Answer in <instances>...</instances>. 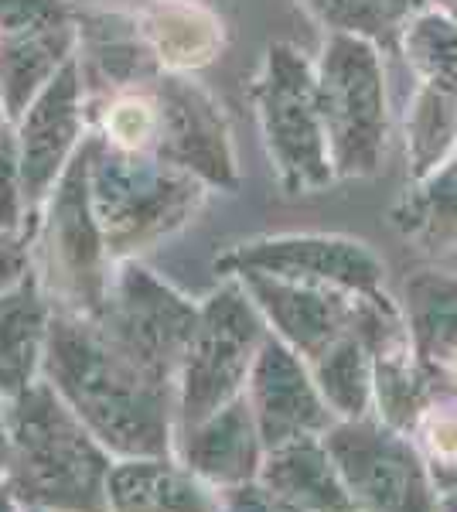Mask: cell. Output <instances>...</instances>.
<instances>
[{
    "label": "cell",
    "instance_id": "cell-27",
    "mask_svg": "<svg viewBox=\"0 0 457 512\" xmlns=\"http://www.w3.org/2000/svg\"><path fill=\"white\" fill-rule=\"evenodd\" d=\"M157 134V103L151 86L120 89L99 106V140L123 154H151Z\"/></svg>",
    "mask_w": 457,
    "mask_h": 512
},
{
    "label": "cell",
    "instance_id": "cell-10",
    "mask_svg": "<svg viewBox=\"0 0 457 512\" xmlns=\"http://www.w3.org/2000/svg\"><path fill=\"white\" fill-rule=\"evenodd\" d=\"M215 267L226 277L239 274H263L290 280L307 287H331L345 294H379L382 291V260L359 239L348 236H270L239 243L236 250L215 260Z\"/></svg>",
    "mask_w": 457,
    "mask_h": 512
},
{
    "label": "cell",
    "instance_id": "cell-17",
    "mask_svg": "<svg viewBox=\"0 0 457 512\" xmlns=\"http://www.w3.org/2000/svg\"><path fill=\"white\" fill-rule=\"evenodd\" d=\"M110 512H219V489L168 454L123 458L106 478Z\"/></svg>",
    "mask_w": 457,
    "mask_h": 512
},
{
    "label": "cell",
    "instance_id": "cell-34",
    "mask_svg": "<svg viewBox=\"0 0 457 512\" xmlns=\"http://www.w3.org/2000/svg\"><path fill=\"white\" fill-rule=\"evenodd\" d=\"M11 461V424H7V400H0V478Z\"/></svg>",
    "mask_w": 457,
    "mask_h": 512
},
{
    "label": "cell",
    "instance_id": "cell-9",
    "mask_svg": "<svg viewBox=\"0 0 457 512\" xmlns=\"http://www.w3.org/2000/svg\"><path fill=\"white\" fill-rule=\"evenodd\" d=\"M89 318L130 359L178 386L181 359L198 325V308L188 297H181L140 263L123 260L110 277L103 308Z\"/></svg>",
    "mask_w": 457,
    "mask_h": 512
},
{
    "label": "cell",
    "instance_id": "cell-7",
    "mask_svg": "<svg viewBox=\"0 0 457 512\" xmlns=\"http://www.w3.org/2000/svg\"><path fill=\"white\" fill-rule=\"evenodd\" d=\"M267 335V321L239 284L222 287L198 308L195 335L185 349L174 386L178 431H191L236 396H243L249 369Z\"/></svg>",
    "mask_w": 457,
    "mask_h": 512
},
{
    "label": "cell",
    "instance_id": "cell-21",
    "mask_svg": "<svg viewBox=\"0 0 457 512\" xmlns=\"http://www.w3.org/2000/svg\"><path fill=\"white\" fill-rule=\"evenodd\" d=\"M79 28H55L38 35L0 38V110L11 123L35 103V96L48 86V79L76 55Z\"/></svg>",
    "mask_w": 457,
    "mask_h": 512
},
{
    "label": "cell",
    "instance_id": "cell-25",
    "mask_svg": "<svg viewBox=\"0 0 457 512\" xmlns=\"http://www.w3.org/2000/svg\"><path fill=\"white\" fill-rule=\"evenodd\" d=\"M311 376L328 403V410L342 420H359L372 407V355L355 332H345L311 362Z\"/></svg>",
    "mask_w": 457,
    "mask_h": 512
},
{
    "label": "cell",
    "instance_id": "cell-16",
    "mask_svg": "<svg viewBox=\"0 0 457 512\" xmlns=\"http://www.w3.org/2000/svg\"><path fill=\"white\" fill-rule=\"evenodd\" d=\"M134 18L157 69L171 76L205 69L226 45L222 18L198 0H151Z\"/></svg>",
    "mask_w": 457,
    "mask_h": 512
},
{
    "label": "cell",
    "instance_id": "cell-22",
    "mask_svg": "<svg viewBox=\"0 0 457 512\" xmlns=\"http://www.w3.org/2000/svg\"><path fill=\"white\" fill-rule=\"evenodd\" d=\"M406 328L423 373H440L457 352V280L440 274L406 280Z\"/></svg>",
    "mask_w": 457,
    "mask_h": 512
},
{
    "label": "cell",
    "instance_id": "cell-31",
    "mask_svg": "<svg viewBox=\"0 0 457 512\" xmlns=\"http://www.w3.org/2000/svg\"><path fill=\"white\" fill-rule=\"evenodd\" d=\"M219 512H301V509L290 506V502L273 495L270 489H263L253 478V482L219 489Z\"/></svg>",
    "mask_w": 457,
    "mask_h": 512
},
{
    "label": "cell",
    "instance_id": "cell-11",
    "mask_svg": "<svg viewBox=\"0 0 457 512\" xmlns=\"http://www.w3.org/2000/svg\"><path fill=\"white\" fill-rule=\"evenodd\" d=\"M157 103V134L151 154L171 168L198 178L205 188H239L236 151L222 106L198 82L161 72L151 82Z\"/></svg>",
    "mask_w": 457,
    "mask_h": 512
},
{
    "label": "cell",
    "instance_id": "cell-15",
    "mask_svg": "<svg viewBox=\"0 0 457 512\" xmlns=\"http://www.w3.org/2000/svg\"><path fill=\"white\" fill-rule=\"evenodd\" d=\"M263 454L267 451H263L246 396H236L219 414L202 420L191 431H181V465H188L215 489L253 482L260 475Z\"/></svg>",
    "mask_w": 457,
    "mask_h": 512
},
{
    "label": "cell",
    "instance_id": "cell-12",
    "mask_svg": "<svg viewBox=\"0 0 457 512\" xmlns=\"http://www.w3.org/2000/svg\"><path fill=\"white\" fill-rule=\"evenodd\" d=\"M82 127H86V86H82L79 59L72 55L14 123L21 151V192L28 212L45 202L65 164L86 140Z\"/></svg>",
    "mask_w": 457,
    "mask_h": 512
},
{
    "label": "cell",
    "instance_id": "cell-5",
    "mask_svg": "<svg viewBox=\"0 0 457 512\" xmlns=\"http://www.w3.org/2000/svg\"><path fill=\"white\" fill-rule=\"evenodd\" d=\"M263 147L290 195L321 192L335 181L328 137L318 113V76L294 45H270L260 72L249 82Z\"/></svg>",
    "mask_w": 457,
    "mask_h": 512
},
{
    "label": "cell",
    "instance_id": "cell-2",
    "mask_svg": "<svg viewBox=\"0 0 457 512\" xmlns=\"http://www.w3.org/2000/svg\"><path fill=\"white\" fill-rule=\"evenodd\" d=\"M11 461L4 482L14 499L38 512H110V451L89 434L45 379L7 400Z\"/></svg>",
    "mask_w": 457,
    "mask_h": 512
},
{
    "label": "cell",
    "instance_id": "cell-18",
    "mask_svg": "<svg viewBox=\"0 0 457 512\" xmlns=\"http://www.w3.org/2000/svg\"><path fill=\"white\" fill-rule=\"evenodd\" d=\"M79 69L93 79L106 82L113 93L120 89L151 86L161 76L154 55L147 52L144 38L137 31L134 14L120 11H79Z\"/></svg>",
    "mask_w": 457,
    "mask_h": 512
},
{
    "label": "cell",
    "instance_id": "cell-39",
    "mask_svg": "<svg viewBox=\"0 0 457 512\" xmlns=\"http://www.w3.org/2000/svg\"><path fill=\"white\" fill-rule=\"evenodd\" d=\"M28 512H38V509H28Z\"/></svg>",
    "mask_w": 457,
    "mask_h": 512
},
{
    "label": "cell",
    "instance_id": "cell-24",
    "mask_svg": "<svg viewBox=\"0 0 457 512\" xmlns=\"http://www.w3.org/2000/svg\"><path fill=\"white\" fill-rule=\"evenodd\" d=\"M393 222L406 239H417L423 250H454L457 246V154L413 185V192L393 209Z\"/></svg>",
    "mask_w": 457,
    "mask_h": 512
},
{
    "label": "cell",
    "instance_id": "cell-26",
    "mask_svg": "<svg viewBox=\"0 0 457 512\" xmlns=\"http://www.w3.org/2000/svg\"><path fill=\"white\" fill-rule=\"evenodd\" d=\"M403 52L420 82L457 93V21L444 7H423L400 24Z\"/></svg>",
    "mask_w": 457,
    "mask_h": 512
},
{
    "label": "cell",
    "instance_id": "cell-3",
    "mask_svg": "<svg viewBox=\"0 0 457 512\" xmlns=\"http://www.w3.org/2000/svg\"><path fill=\"white\" fill-rule=\"evenodd\" d=\"M89 195L113 263L171 236L202 209L205 185L154 154H123L96 137Z\"/></svg>",
    "mask_w": 457,
    "mask_h": 512
},
{
    "label": "cell",
    "instance_id": "cell-35",
    "mask_svg": "<svg viewBox=\"0 0 457 512\" xmlns=\"http://www.w3.org/2000/svg\"><path fill=\"white\" fill-rule=\"evenodd\" d=\"M0 512H18V499H14V492L7 489L4 478H0Z\"/></svg>",
    "mask_w": 457,
    "mask_h": 512
},
{
    "label": "cell",
    "instance_id": "cell-29",
    "mask_svg": "<svg viewBox=\"0 0 457 512\" xmlns=\"http://www.w3.org/2000/svg\"><path fill=\"white\" fill-rule=\"evenodd\" d=\"M79 11L69 0H0V38L38 35V31L69 28Z\"/></svg>",
    "mask_w": 457,
    "mask_h": 512
},
{
    "label": "cell",
    "instance_id": "cell-30",
    "mask_svg": "<svg viewBox=\"0 0 457 512\" xmlns=\"http://www.w3.org/2000/svg\"><path fill=\"white\" fill-rule=\"evenodd\" d=\"M24 212L21 192V151H18V130L11 120H0V233H18Z\"/></svg>",
    "mask_w": 457,
    "mask_h": 512
},
{
    "label": "cell",
    "instance_id": "cell-36",
    "mask_svg": "<svg viewBox=\"0 0 457 512\" xmlns=\"http://www.w3.org/2000/svg\"><path fill=\"white\" fill-rule=\"evenodd\" d=\"M444 11L451 14V18L457 21V0H447V7H444Z\"/></svg>",
    "mask_w": 457,
    "mask_h": 512
},
{
    "label": "cell",
    "instance_id": "cell-38",
    "mask_svg": "<svg viewBox=\"0 0 457 512\" xmlns=\"http://www.w3.org/2000/svg\"><path fill=\"white\" fill-rule=\"evenodd\" d=\"M0 120H4V110H0Z\"/></svg>",
    "mask_w": 457,
    "mask_h": 512
},
{
    "label": "cell",
    "instance_id": "cell-4",
    "mask_svg": "<svg viewBox=\"0 0 457 512\" xmlns=\"http://www.w3.org/2000/svg\"><path fill=\"white\" fill-rule=\"evenodd\" d=\"M93 147L96 137H86L65 164L45 198L48 209L38 233L41 270L35 274L41 291L52 301V311H69V315H96L113 277V260L89 195Z\"/></svg>",
    "mask_w": 457,
    "mask_h": 512
},
{
    "label": "cell",
    "instance_id": "cell-33",
    "mask_svg": "<svg viewBox=\"0 0 457 512\" xmlns=\"http://www.w3.org/2000/svg\"><path fill=\"white\" fill-rule=\"evenodd\" d=\"M423 7H430V0H386V11H389V18L396 21V28H400L406 18H413L417 11H423Z\"/></svg>",
    "mask_w": 457,
    "mask_h": 512
},
{
    "label": "cell",
    "instance_id": "cell-28",
    "mask_svg": "<svg viewBox=\"0 0 457 512\" xmlns=\"http://www.w3.org/2000/svg\"><path fill=\"white\" fill-rule=\"evenodd\" d=\"M301 4L331 35H362L379 41L400 31L389 18L386 0H301Z\"/></svg>",
    "mask_w": 457,
    "mask_h": 512
},
{
    "label": "cell",
    "instance_id": "cell-37",
    "mask_svg": "<svg viewBox=\"0 0 457 512\" xmlns=\"http://www.w3.org/2000/svg\"><path fill=\"white\" fill-rule=\"evenodd\" d=\"M430 4H434V7H447V0H430Z\"/></svg>",
    "mask_w": 457,
    "mask_h": 512
},
{
    "label": "cell",
    "instance_id": "cell-20",
    "mask_svg": "<svg viewBox=\"0 0 457 512\" xmlns=\"http://www.w3.org/2000/svg\"><path fill=\"white\" fill-rule=\"evenodd\" d=\"M256 482L301 512H355L321 437L267 451Z\"/></svg>",
    "mask_w": 457,
    "mask_h": 512
},
{
    "label": "cell",
    "instance_id": "cell-6",
    "mask_svg": "<svg viewBox=\"0 0 457 512\" xmlns=\"http://www.w3.org/2000/svg\"><path fill=\"white\" fill-rule=\"evenodd\" d=\"M314 76L335 178H365L379 171L389 113L386 72L376 41L362 35H328Z\"/></svg>",
    "mask_w": 457,
    "mask_h": 512
},
{
    "label": "cell",
    "instance_id": "cell-32",
    "mask_svg": "<svg viewBox=\"0 0 457 512\" xmlns=\"http://www.w3.org/2000/svg\"><path fill=\"white\" fill-rule=\"evenodd\" d=\"M31 274V250L28 239L18 233H0V294L11 291Z\"/></svg>",
    "mask_w": 457,
    "mask_h": 512
},
{
    "label": "cell",
    "instance_id": "cell-1",
    "mask_svg": "<svg viewBox=\"0 0 457 512\" xmlns=\"http://www.w3.org/2000/svg\"><path fill=\"white\" fill-rule=\"evenodd\" d=\"M41 376L110 454L161 458L171 451L174 383L130 359L89 315L52 311Z\"/></svg>",
    "mask_w": 457,
    "mask_h": 512
},
{
    "label": "cell",
    "instance_id": "cell-13",
    "mask_svg": "<svg viewBox=\"0 0 457 512\" xmlns=\"http://www.w3.org/2000/svg\"><path fill=\"white\" fill-rule=\"evenodd\" d=\"M246 403L253 410L263 451L284 448L304 437H324L335 424L307 362L280 338L267 335L246 379Z\"/></svg>",
    "mask_w": 457,
    "mask_h": 512
},
{
    "label": "cell",
    "instance_id": "cell-23",
    "mask_svg": "<svg viewBox=\"0 0 457 512\" xmlns=\"http://www.w3.org/2000/svg\"><path fill=\"white\" fill-rule=\"evenodd\" d=\"M457 154V93L454 89L420 82L406 117V161L410 181L430 178Z\"/></svg>",
    "mask_w": 457,
    "mask_h": 512
},
{
    "label": "cell",
    "instance_id": "cell-8",
    "mask_svg": "<svg viewBox=\"0 0 457 512\" xmlns=\"http://www.w3.org/2000/svg\"><path fill=\"white\" fill-rule=\"evenodd\" d=\"M355 512H437L427 461L403 431L372 420H342L321 437Z\"/></svg>",
    "mask_w": 457,
    "mask_h": 512
},
{
    "label": "cell",
    "instance_id": "cell-14",
    "mask_svg": "<svg viewBox=\"0 0 457 512\" xmlns=\"http://www.w3.org/2000/svg\"><path fill=\"white\" fill-rule=\"evenodd\" d=\"M236 280L267 321L270 335L280 338L287 349H294L307 366L321 352H328L345 332H352L355 301L362 297L331 291V287L290 284V280L263 274H239Z\"/></svg>",
    "mask_w": 457,
    "mask_h": 512
},
{
    "label": "cell",
    "instance_id": "cell-19",
    "mask_svg": "<svg viewBox=\"0 0 457 512\" xmlns=\"http://www.w3.org/2000/svg\"><path fill=\"white\" fill-rule=\"evenodd\" d=\"M48 321L52 301L41 291L35 270L0 294V400H14L38 379Z\"/></svg>",
    "mask_w": 457,
    "mask_h": 512
}]
</instances>
